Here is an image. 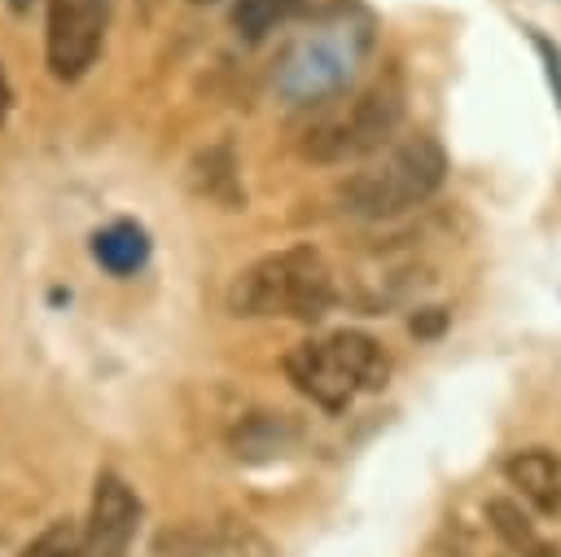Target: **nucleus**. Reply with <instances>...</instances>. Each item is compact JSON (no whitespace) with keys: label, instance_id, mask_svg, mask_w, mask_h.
I'll return each mask as SVG.
<instances>
[{"label":"nucleus","instance_id":"f03ea898","mask_svg":"<svg viewBox=\"0 0 561 557\" xmlns=\"http://www.w3.org/2000/svg\"><path fill=\"white\" fill-rule=\"evenodd\" d=\"M368 39H373L368 18L355 9H337V13L320 18L276 61V75H272L276 96L285 105H320V101L337 96L351 83V75L359 70Z\"/></svg>","mask_w":561,"mask_h":557},{"label":"nucleus","instance_id":"1a4fd4ad","mask_svg":"<svg viewBox=\"0 0 561 557\" xmlns=\"http://www.w3.org/2000/svg\"><path fill=\"white\" fill-rule=\"evenodd\" d=\"M504 478L508 487H517V496L539 509V513H557L561 509V465L548 447H522L504 461Z\"/></svg>","mask_w":561,"mask_h":557},{"label":"nucleus","instance_id":"4be33fe9","mask_svg":"<svg viewBox=\"0 0 561 557\" xmlns=\"http://www.w3.org/2000/svg\"><path fill=\"white\" fill-rule=\"evenodd\" d=\"M188 4H215V0H188Z\"/></svg>","mask_w":561,"mask_h":557},{"label":"nucleus","instance_id":"6ab92c4d","mask_svg":"<svg viewBox=\"0 0 561 557\" xmlns=\"http://www.w3.org/2000/svg\"><path fill=\"white\" fill-rule=\"evenodd\" d=\"M535 48L543 53V66H548V79H552V92H557V105H561V53L539 35H535Z\"/></svg>","mask_w":561,"mask_h":557},{"label":"nucleus","instance_id":"423d86ee","mask_svg":"<svg viewBox=\"0 0 561 557\" xmlns=\"http://www.w3.org/2000/svg\"><path fill=\"white\" fill-rule=\"evenodd\" d=\"M140 522V500L118 474H96L88 522H83V557H127Z\"/></svg>","mask_w":561,"mask_h":557},{"label":"nucleus","instance_id":"412c9836","mask_svg":"<svg viewBox=\"0 0 561 557\" xmlns=\"http://www.w3.org/2000/svg\"><path fill=\"white\" fill-rule=\"evenodd\" d=\"M9 4H13V9H26V4H31V0H9Z\"/></svg>","mask_w":561,"mask_h":557},{"label":"nucleus","instance_id":"7ed1b4c3","mask_svg":"<svg viewBox=\"0 0 561 557\" xmlns=\"http://www.w3.org/2000/svg\"><path fill=\"white\" fill-rule=\"evenodd\" d=\"M447 180V154L434 136H408L390 145L381 158L342 180L337 202L355 219H394L425 197H434Z\"/></svg>","mask_w":561,"mask_h":557},{"label":"nucleus","instance_id":"a211bd4d","mask_svg":"<svg viewBox=\"0 0 561 557\" xmlns=\"http://www.w3.org/2000/svg\"><path fill=\"white\" fill-rule=\"evenodd\" d=\"M408 325H412V333H416V338H434V333L447 325V311H443V307H421Z\"/></svg>","mask_w":561,"mask_h":557},{"label":"nucleus","instance_id":"9b49d317","mask_svg":"<svg viewBox=\"0 0 561 557\" xmlns=\"http://www.w3.org/2000/svg\"><path fill=\"white\" fill-rule=\"evenodd\" d=\"M92 259L105 272L127 276V272L145 268V259H149V232L140 224H131V219H118V224H110V228H101L92 237Z\"/></svg>","mask_w":561,"mask_h":557},{"label":"nucleus","instance_id":"20e7f679","mask_svg":"<svg viewBox=\"0 0 561 557\" xmlns=\"http://www.w3.org/2000/svg\"><path fill=\"white\" fill-rule=\"evenodd\" d=\"M403 123V92L394 83H373L342 105H329L302 136V158L337 167L368 154H381V145Z\"/></svg>","mask_w":561,"mask_h":557},{"label":"nucleus","instance_id":"dca6fc26","mask_svg":"<svg viewBox=\"0 0 561 557\" xmlns=\"http://www.w3.org/2000/svg\"><path fill=\"white\" fill-rule=\"evenodd\" d=\"M18 557H83V531L70 522H53L48 531H39Z\"/></svg>","mask_w":561,"mask_h":557},{"label":"nucleus","instance_id":"0eeeda50","mask_svg":"<svg viewBox=\"0 0 561 557\" xmlns=\"http://www.w3.org/2000/svg\"><path fill=\"white\" fill-rule=\"evenodd\" d=\"M285 373H289V382H294L311 403H320L324 412H342V408L355 399V390H359V382H355L351 368L337 360V351H333L329 338H324V342H298V346L285 355Z\"/></svg>","mask_w":561,"mask_h":557},{"label":"nucleus","instance_id":"f3484780","mask_svg":"<svg viewBox=\"0 0 561 557\" xmlns=\"http://www.w3.org/2000/svg\"><path fill=\"white\" fill-rule=\"evenodd\" d=\"M153 553L158 557H210L219 548H215V535H206L202 526H175V531H162L158 535Z\"/></svg>","mask_w":561,"mask_h":557},{"label":"nucleus","instance_id":"2eb2a0df","mask_svg":"<svg viewBox=\"0 0 561 557\" xmlns=\"http://www.w3.org/2000/svg\"><path fill=\"white\" fill-rule=\"evenodd\" d=\"M215 548L224 557H272V544L250 522H237V518H224L215 526Z\"/></svg>","mask_w":561,"mask_h":557},{"label":"nucleus","instance_id":"f257e3e1","mask_svg":"<svg viewBox=\"0 0 561 557\" xmlns=\"http://www.w3.org/2000/svg\"><path fill=\"white\" fill-rule=\"evenodd\" d=\"M333 272L316 246H285L250 268L228 289V311L259 320V316H289V320H320L333 307Z\"/></svg>","mask_w":561,"mask_h":557},{"label":"nucleus","instance_id":"ddd939ff","mask_svg":"<svg viewBox=\"0 0 561 557\" xmlns=\"http://www.w3.org/2000/svg\"><path fill=\"white\" fill-rule=\"evenodd\" d=\"M197 167H206L202 171V193L206 197H215V202H224V206H241V180H237V162H232V154L224 149V145H215V149H206V154H197Z\"/></svg>","mask_w":561,"mask_h":557},{"label":"nucleus","instance_id":"aec40b11","mask_svg":"<svg viewBox=\"0 0 561 557\" xmlns=\"http://www.w3.org/2000/svg\"><path fill=\"white\" fill-rule=\"evenodd\" d=\"M9 105H13V88H9V79H4V70H0V123H4Z\"/></svg>","mask_w":561,"mask_h":557},{"label":"nucleus","instance_id":"f8f14e48","mask_svg":"<svg viewBox=\"0 0 561 557\" xmlns=\"http://www.w3.org/2000/svg\"><path fill=\"white\" fill-rule=\"evenodd\" d=\"M329 342H333L337 360L351 368V377L359 382V390H381V386H386V377H390V355L381 351L377 338H368V333H359V329H337V333H329Z\"/></svg>","mask_w":561,"mask_h":557},{"label":"nucleus","instance_id":"6e6552de","mask_svg":"<svg viewBox=\"0 0 561 557\" xmlns=\"http://www.w3.org/2000/svg\"><path fill=\"white\" fill-rule=\"evenodd\" d=\"M298 443V425L285 417V412H250L241 417L232 430H228V452L232 461L241 465H267V461H280L285 452H294Z\"/></svg>","mask_w":561,"mask_h":557},{"label":"nucleus","instance_id":"39448f33","mask_svg":"<svg viewBox=\"0 0 561 557\" xmlns=\"http://www.w3.org/2000/svg\"><path fill=\"white\" fill-rule=\"evenodd\" d=\"M105 4L110 0H48V70L57 79H79L96 53H101V35H105Z\"/></svg>","mask_w":561,"mask_h":557},{"label":"nucleus","instance_id":"4468645a","mask_svg":"<svg viewBox=\"0 0 561 557\" xmlns=\"http://www.w3.org/2000/svg\"><path fill=\"white\" fill-rule=\"evenodd\" d=\"M302 0H237L232 4V26H237V35L241 39H263L267 31H276L294 9H298Z\"/></svg>","mask_w":561,"mask_h":557},{"label":"nucleus","instance_id":"9d476101","mask_svg":"<svg viewBox=\"0 0 561 557\" xmlns=\"http://www.w3.org/2000/svg\"><path fill=\"white\" fill-rule=\"evenodd\" d=\"M486 522H491V531L500 535V544H504L513 557H561V553L535 531V522L522 513V504L508 500V496L486 500Z\"/></svg>","mask_w":561,"mask_h":557}]
</instances>
